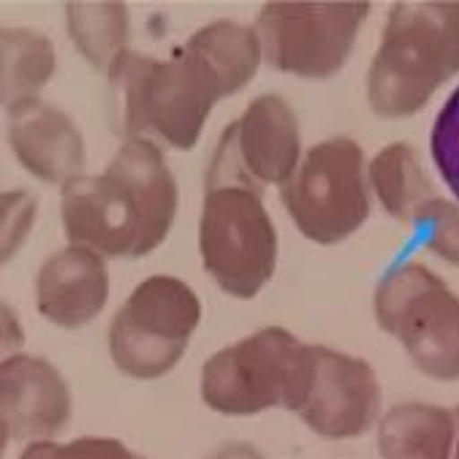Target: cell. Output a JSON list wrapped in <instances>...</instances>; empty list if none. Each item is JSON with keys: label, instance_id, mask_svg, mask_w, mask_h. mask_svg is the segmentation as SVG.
Returning <instances> with one entry per match:
<instances>
[{"label": "cell", "instance_id": "6da1fadb", "mask_svg": "<svg viewBox=\"0 0 459 459\" xmlns=\"http://www.w3.org/2000/svg\"><path fill=\"white\" fill-rule=\"evenodd\" d=\"M255 30L212 22L169 60L126 52L112 65L115 117L123 136L155 131L177 150H191L212 107L247 84L261 63Z\"/></svg>", "mask_w": 459, "mask_h": 459}, {"label": "cell", "instance_id": "7a4b0ae2", "mask_svg": "<svg viewBox=\"0 0 459 459\" xmlns=\"http://www.w3.org/2000/svg\"><path fill=\"white\" fill-rule=\"evenodd\" d=\"M177 182L155 142L128 139L101 174L63 186V229L74 245L104 255L155 250L177 215Z\"/></svg>", "mask_w": 459, "mask_h": 459}, {"label": "cell", "instance_id": "3957f363", "mask_svg": "<svg viewBox=\"0 0 459 459\" xmlns=\"http://www.w3.org/2000/svg\"><path fill=\"white\" fill-rule=\"evenodd\" d=\"M459 74V4H400L389 12L367 74V99L381 117H411Z\"/></svg>", "mask_w": 459, "mask_h": 459}, {"label": "cell", "instance_id": "277c9868", "mask_svg": "<svg viewBox=\"0 0 459 459\" xmlns=\"http://www.w3.org/2000/svg\"><path fill=\"white\" fill-rule=\"evenodd\" d=\"M316 376V345L281 326L218 351L202 370V400L223 416H255L269 408L299 413Z\"/></svg>", "mask_w": 459, "mask_h": 459}, {"label": "cell", "instance_id": "5b68a950", "mask_svg": "<svg viewBox=\"0 0 459 459\" xmlns=\"http://www.w3.org/2000/svg\"><path fill=\"white\" fill-rule=\"evenodd\" d=\"M378 326L397 337L419 367L435 381H459V297L424 264H400L378 283Z\"/></svg>", "mask_w": 459, "mask_h": 459}, {"label": "cell", "instance_id": "8992f818", "mask_svg": "<svg viewBox=\"0 0 459 459\" xmlns=\"http://www.w3.org/2000/svg\"><path fill=\"white\" fill-rule=\"evenodd\" d=\"M199 321L202 302L194 289L155 274L126 299L109 326L112 361L131 378H163L186 356Z\"/></svg>", "mask_w": 459, "mask_h": 459}, {"label": "cell", "instance_id": "52a82bcc", "mask_svg": "<svg viewBox=\"0 0 459 459\" xmlns=\"http://www.w3.org/2000/svg\"><path fill=\"white\" fill-rule=\"evenodd\" d=\"M281 199L307 239L318 245L342 242L370 215L361 147L348 136L310 147L283 182Z\"/></svg>", "mask_w": 459, "mask_h": 459}, {"label": "cell", "instance_id": "ba28073f", "mask_svg": "<svg viewBox=\"0 0 459 459\" xmlns=\"http://www.w3.org/2000/svg\"><path fill=\"white\" fill-rule=\"evenodd\" d=\"M199 247L212 281L237 299H253L278 264V234L258 191L242 186L207 188Z\"/></svg>", "mask_w": 459, "mask_h": 459}, {"label": "cell", "instance_id": "9c48e42d", "mask_svg": "<svg viewBox=\"0 0 459 459\" xmlns=\"http://www.w3.org/2000/svg\"><path fill=\"white\" fill-rule=\"evenodd\" d=\"M367 14V4H269L258 14L255 36L269 65L326 79L348 60Z\"/></svg>", "mask_w": 459, "mask_h": 459}, {"label": "cell", "instance_id": "30bf717a", "mask_svg": "<svg viewBox=\"0 0 459 459\" xmlns=\"http://www.w3.org/2000/svg\"><path fill=\"white\" fill-rule=\"evenodd\" d=\"M297 166L299 126L291 107L281 96H261L223 131L207 169V188L242 186L258 191L289 182Z\"/></svg>", "mask_w": 459, "mask_h": 459}, {"label": "cell", "instance_id": "8fae6325", "mask_svg": "<svg viewBox=\"0 0 459 459\" xmlns=\"http://www.w3.org/2000/svg\"><path fill=\"white\" fill-rule=\"evenodd\" d=\"M381 413V384L364 359L316 345V376L299 419L329 440L359 437Z\"/></svg>", "mask_w": 459, "mask_h": 459}, {"label": "cell", "instance_id": "7c38bea8", "mask_svg": "<svg viewBox=\"0 0 459 459\" xmlns=\"http://www.w3.org/2000/svg\"><path fill=\"white\" fill-rule=\"evenodd\" d=\"M4 440L52 437L71 419V392L55 367L39 356H9L0 376Z\"/></svg>", "mask_w": 459, "mask_h": 459}, {"label": "cell", "instance_id": "4fadbf2b", "mask_svg": "<svg viewBox=\"0 0 459 459\" xmlns=\"http://www.w3.org/2000/svg\"><path fill=\"white\" fill-rule=\"evenodd\" d=\"M109 297V274L101 255L90 247L71 245L55 253L36 278L39 313L65 329L93 321Z\"/></svg>", "mask_w": 459, "mask_h": 459}, {"label": "cell", "instance_id": "5bb4252c", "mask_svg": "<svg viewBox=\"0 0 459 459\" xmlns=\"http://www.w3.org/2000/svg\"><path fill=\"white\" fill-rule=\"evenodd\" d=\"M9 142L17 160L47 182L68 186L84 163V144L76 126L60 109L39 99L9 109Z\"/></svg>", "mask_w": 459, "mask_h": 459}, {"label": "cell", "instance_id": "9a60e30c", "mask_svg": "<svg viewBox=\"0 0 459 459\" xmlns=\"http://www.w3.org/2000/svg\"><path fill=\"white\" fill-rule=\"evenodd\" d=\"M454 413L429 403L394 405L378 424L381 459H451Z\"/></svg>", "mask_w": 459, "mask_h": 459}, {"label": "cell", "instance_id": "2e32d148", "mask_svg": "<svg viewBox=\"0 0 459 459\" xmlns=\"http://www.w3.org/2000/svg\"><path fill=\"white\" fill-rule=\"evenodd\" d=\"M370 182L384 210L403 223L419 204L437 196L419 152L411 144L384 147L370 163Z\"/></svg>", "mask_w": 459, "mask_h": 459}, {"label": "cell", "instance_id": "e0dca14e", "mask_svg": "<svg viewBox=\"0 0 459 459\" xmlns=\"http://www.w3.org/2000/svg\"><path fill=\"white\" fill-rule=\"evenodd\" d=\"M52 71L55 49L49 39L17 28L4 33V101L9 109L36 99L41 84L49 82Z\"/></svg>", "mask_w": 459, "mask_h": 459}, {"label": "cell", "instance_id": "ac0fdd59", "mask_svg": "<svg viewBox=\"0 0 459 459\" xmlns=\"http://www.w3.org/2000/svg\"><path fill=\"white\" fill-rule=\"evenodd\" d=\"M68 30L79 52L99 68L115 65L126 55L128 12L126 6H68Z\"/></svg>", "mask_w": 459, "mask_h": 459}, {"label": "cell", "instance_id": "d6986e66", "mask_svg": "<svg viewBox=\"0 0 459 459\" xmlns=\"http://www.w3.org/2000/svg\"><path fill=\"white\" fill-rule=\"evenodd\" d=\"M405 226L411 229L413 242L459 266V210L451 202L435 196L419 204Z\"/></svg>", "mask_w": 459, "mask_h": 459}, {"label": "cell", "instance_id": "ffe728a7", "mask_svg": "<svg viewBox=\"0 0 459 459\" xmlns=\"http://www.w3.org/2000/svg\"><path fill=\"white\" fill-rule=\"evenodd\" d=\"M429 150L443 182L459 199V87L446 99L443 109L435 117Z\"/></svg>", "mask_w": 459, "mask_h": 459}, {"label": "cell", "instance_id": "44dd1931", "mask_svg": "<svg viewBox=\"0 0 459 459\" xmlns=\"http://www.w3.org/2000/svg\"><path fill=\"white\" fill-rule=\"evenodd\" d=\"M20 459H142L112 437H79L68 446L52 440H36Z\"/></svg>", "mask_w": 459, "mask_h": 459}, {"label": "cell", "instance_id": "7402d4cb", "mask_svg": "<svg viewBox=\"0 0 459 459\" xmlns=\"http://www.w3.org/2000/svg\"><path fill=\"white\" fill-rule=\"evenodd\" d=\"M33 196L14 191L4 196V258L9 261L14 250L22 245V237L28 234L33 223Z\"/></svg>", "mask_w": 459, "mask_h": 459}, {"label": "cell", "instance_id": "603a6c76", "mask_svg": "<svg viewBox=\"0 0 459 459\" xmlns=\"http://www.w3.org/2000/svg\"><path fill=\"white\" fill-rule=\"evenodd\" d=\"M212 459H261V454L253 448V446H245V443H231L226 448H221Z\"/></svg>", "mask_w": 459, "mask_h": 459}, {"label": "cell", "instance_id": "cb8c5ba5", "mask_svg": "<svg viewBox=\"0 0 459 459\" xmlns=\"http://www.w3.org/2000/svg\"><path fill=\"white\" fill-rule=\"evenodd\" d=\"M451 413H454V448H451V459H459V408H454Z\"/></svg>", "mask_w": 459, "mask_h": 459}]
</instances>
